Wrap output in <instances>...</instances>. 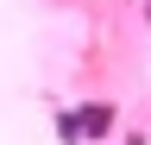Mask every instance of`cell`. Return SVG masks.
<instances>
[{
  "label": "cell",
  "instance_id": "cell-1",
  "mask_svg": "<svg viewBox=\"0 0 151 145\" xmlns=\"http://www.w3.org/2000/svg\"><path fill=\"white\" fill-rule=\"evenodd\" d=\"M113 126V107L107 101H88V120H82V133H107Z\"/></svg>",
  "mask_w": 151,
  "mask_h": 145
}]
</instances>
